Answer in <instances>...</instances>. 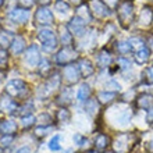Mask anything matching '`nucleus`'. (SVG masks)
Here are the masks:
<instances>
[{"label": "nucleus", "mask_w": 153, "mask_h": 153, "mask_svg": "<svg viewBox=\"0 0 153 153\" xmlns=\"http://www.w3.org/2000/svg\"><path fill=\"white\" fill-rule=\"evenodd\" d=\"M148 148H149V150L150 152H153V138L149 141V143H148Z\"/></svg>", "instance_id": "nucleus-43"}, {"label": "nucleus", "mask_w": 153, "mask_h": 153, "mask_svg": "<svg viewBox=\"0 0 153 153\" xmlns=\"http://www.w3.org/2000/svg\"><path fill=\"white\" fill-rule=\"evenodd\" d=\"M132 13H134V7L132 4L129 3V1H125L120 6V11H118V16H120L121 21L123 22H128L131 20V17H132Z\"/></svg>", "instance_id": "nucleus-9"}, {"label": "nucleus", "mask_w": 153, "mask_h": 153, "mask_svg": "<svg viewBox=\"0 0 153 153\" xmlns=\"http://www.w3.org/2000/svg\"><path fill=\"white\" fill-rule=\"evenodd\" d=\"M13 43V38L10 33L4 32V31H1L0 32V49H7L8 46H11Z\"/></svg>", "instance_id": "nucleus-19"}, {"label": "nucleus", "mask_w": 153, "mask_h": 153, "mask_svg": "<svg viewBox=\"0 0 153 153\" xmlns=\"http://www.w3.org/2000/svg\"><path fill=\"white\" fill-rule=\"evenodd\" d=\"M138 106L141 109H150L153 106V96L152 95H148V93H143L138 97Z\"/></svg>", "instance_id": "nucleus-14"}, {"label": "nucleus", "mask_w": 153, "mask_h": 153, "mask_svg": "<svg viewBox=\"0 0 153 153\" xmlns=\"http://www.w3.org/2000/svg\"><path fill=\"white\" fill-rule=\"evenodd\" d=\"M73 92H71V89L67 88L65 91H63V93H61V96L60 99H63V103L64 105H68V103H71V99H73Z\"/></svg>", "instance_id": "nucleus-28"}, {"label": "nucleus", "mask_w": 153, "mask_h": 153, "mask_svg": "<svg viewBox=\"0 0 153 153\" xmlns=\"http://www.w3.org/2000/svg\"><path fill=\"white\" fill-rule=\"evenodd\" d=\"M35 20L40 25H50L53 22V14L49 8H39L36 11Z\"/></svg>", "instance_id": "nucleus-8"}, {"label": "nucleus", "mask_w": 153, "mask_h": 153, "mask_svg": "<svg viewBox=\"0 0 153 153\" xmlns=\"http://www.w3.org/2000/svg\"><path fill=\"white\" fill-rule=\"evenodd\" d=\"M74 141L76 142V145H82V143H84V138L81 137L79 134H76L75 137H74Z\"/></svg>", "instance_id": "nucleus-39"}, {"label": "nucleus", "mask_w": 153, "mask_h": 153, "mask_svg": "<svg viewBox=\"0 0 153 153\" xmlns=\"http://www.w3.org/2000/svg\"><path fill=\"white\" fill-rule=\"evenodd\" d=\"M121 89V86H120V84L117 82V81H114V79H111V81H107L106 82V91H109V92H118Z\"/></svg>", "instance_id": "nucleus-26"}, {"label": "nucleus", "mask_w": 153, "mask_h": 153, "mask_svg": "<svg viewBox=\"0 0 153 153\" xmlns=\"http://www.w3.org/2000/svg\"><path fill=\"white\" fill-rule=\"evenodd\" d=\"M114 97H116V93H114V92H109V91L97 93V100L100 102V103H103V105L111 103V102L114 100Z\"/></svg>", "instance_id": "nucleus-18"}, {"label": "nucleus", "mask_w": 153, "mask_h": 153, "mask_svg": "<svg viewBox=\"0 0 153 153\" xmlns=\"http://www.w3.org/2000/svg\"><path fill=\"white\" fill-rule=\"evenodd\" d=\"M25 91V84L24 81L21 79H13L10 81L6 86V92L10 95V96H18Z\"/></svg>", "instance_id": "nucleus-4"}, {"label": "nucleus", "mask_w": 153, "mask_h": 153, "mask_svg": "<svg viewBox=\"0 0 153 153\" xmlns=\"http://www.w3.org/2000/svg\"><path fill=\"white\" fill-rule=\"evenodd\" d=\"M70 111L67 109H60L59 110V113H57V118L59 121H68L70 120Z\"/></svg>", "instance_id": "nucleus-30"}, {"label": "nucleus", "mask_w": 153, "mask_h": 153, "mask_svg": "<svg viewBox=\"0 0 153 153\" xmlns=\"http://www.w3.org/2000/svg\"><path fill=\"white\" fill-rule=\"evenodd\" d=\"M0 109L3 110V111H8V113H13L14 110L17 109V105L16 102L11 100L10 97H1V100H0Z\"/></svg>", "instance_id": "nucleus-13"}, {"label": "nucleus", "mask_w": 153, "mask_h": 153, "mask_svg": "<svg viewBox=\"0 0 153 153\" xmlns=\"http://www.w3.org/2000/svg\"><path fill=\"white\" fill-rule=\"evenodd\" d=\"M59 141H60V135H56V137L52 138V141L49 142V148H50V150H60L61 149Z\"/></svg>", "instance_id": "nucleus-29"}, {"label": "nucleus", "mask_w": 153, "mask_h": 153, "mask_svg": "<svg viewBox=\"0 0 153 153\" xmlns=\"http://www.w3.org/2000/svg\"><path fill=\"white\" fill-rule=\"evenodd\" d=\"M3 59H6V53L3 49H0V60H3Z\"/></svg>", "instance_id": "nucleus-44"}, {"label": "nucleus", "mask_w": 153, "mask_h": 153, "mask_svg": "<svg viewBox=\"0 0 153 153\" xmlns=\"http://www.w3.org/2000/svg\"><path fill=\"white\" fill-rule=\"evenodd\" d=\"M116 48L121 54H127V53H129L132 50V46L129 43V40H120V42H117Z\"/></svg>", "instance_id": "nucleus-22"}, {"label": "nucleus", "mask_w": 153, "mask_h": 153, "mask_svg": "<svg viewBox=\"0 0 153 153\" xmlns=\"http://www.w3.org/2000/svg\"><path fill=\"white\" fill-rule=\"evenodd\" d=\"M17 124L11 120H4L0 123V132H3L4 135H13V132H16Z\"/></svg>", "instance_id": "nucleus-10"}, {"label": "nucleus", "mask_w": 153, "mask_h": 153, "mask_svg": "<svg viewBox=\"0 0 153 153\" xmlns=\"http://www.w3.org/2000/svg\"><path fill=\"white\" fill-rule=\"evenodd\" d=\"M16 153H31V150H29V148H27V146H24V148H20V149L17 150Z\"/></svg>", "instance_id": "nucleus-41"}, {"label": "nucleus", "mask_w": 153, "mask_h": 153, "mask_svg": "<svg viewBox=\"0 0 153 153\" xmlns=\"http://www.w3.org/2000/svg\"><path fill=\"white\" fill-rule=\"evenodd\" d=\"M25 63L31 67H35V65H39L40 63V54H39V49L38 46H31V48L27 50L25 53Z\"/></svg>", "instance_id": "nucleus-6"}, {"label": "nucleus", "mask_w": 153, "mask_h": 153, "mask_svg": "<svg viewBox=\"0 0 153 153\" xmlns=\"http://www.w3.org/2000/svg\"><path fill=\"white\" fill-rule=\"evenodd\" d=\"M89 95H91V89H89V85H86V84L81 85L79 91H78V100H81V102L88 100Z\"/></svg>", "instance_id": "nucleus-23"}, {"label": "nucleus", "mask_w": 153, "mask_h": 153, "mask_svg": "<svg viewBox=\"0 0 153 153\" xmlns=\"http://www.w3.org/2000/svg\"><path fill=\"white\" fill-rule=\"evenodd\" d=\"M146 120L149 123H153V106L150 109H148V116H146Z\"/></svg>", "instance_id": "nucleus-38"}, {"label": "nucleus", "mask_w": 153, "mask_h": 153, "mask_svg": "<svg viewBox=\"0 0 153 153\" xmlns=\"http://www.w3.org/2000/svg\"><path fill=\"white\" fill-rule=\"evenodd\" d=\"M107 142H109V138L100 134V135H97L96 139H95V145H96L97 149H105L106 146H107Z\"/></svg>", "instance_id": "nucleus-25"}, {"label": "nucleus", "mask_w": 153, "mask_h": 153, "mask_svg": "<svg viewBox=\"0 0 153 153\" xmlns=\"http://www.w3.org/2000/svg\"><path fill=\"white\" fill-rule=\"evenodd\" d=\"M39 68H40V71H42V73H46V71L50 68V65H49V61H48V60H40Z\"/></svg>", "instance_id": "nucleus-36"}, {"label": "nucleus", "mask_w": 153, "mask_h": 153, "mask_svg": "<svg viewBox=\"0 0 153 153\" xmlns=\"http://www.w3.org/2000/svg\"><path fill=\"white\" fill-rule=\"evenodd\" d=\"M25 49V40L22 36H17L16 39L13 40L11 43V52L13 54H20L22 50Z\"/></svg>", "instance_id": "nucleus-15"}, {"label": "nucleus", "mask_w": 153, "mask_h": 153, "mask_svg": "<svg viewBox=\"0 0 153 153\" xmlns=\"http://www.w3.org/2000/svg\"><path fill=\"white\" fill-rule=\"evenodd\" d=\"M13 139H14V137L13 135H4L1 139H0V146H3V148H6V146H10L11 145Z\"/></svg>", "instance_id": "nucleus-33"}, {"label": "nucleus", "mask_w": 153, "mask_h": 153, "mask_svg": "<svg viewBox=\"0 0 153 153\" xmlns=\"http://www.w3.org/2000/svg\"><path fill=\"white\" fill-rule=\"evenodd\" d=\"M92 8H93V13L96 14V17H107V16H110L109 8L106 7L103 3H100V1H92Z\"/></svg>", "instance_id": "nucleus-11"}, {"label": "nucleus", "mask_w": 153, "mask_h": 153, "mask_svg": "<svg viewBox=\"0 0 153 153\" xmlns=\"http://www.w3.org/2000/svg\"><path fill=\"white\" fill-rule=\"evenodd\" d=\"M18 3H20L21 8H29L31 6H33V3H35V0H18Z\"/></svg>", "instance_id": "nucleus-34"}, {"label": "nucleus", "mask_w": 153, "mask_h": 153, "mask_svg": "<svg viewBox=\"0 0 153 153\" xmlns=\"http://www.w3.org/2000/svg\"><path fill=\"white\" fill-rule=\"evenodd\" d=\"M22 125L24 127H31V125H33L35 124V121H36V118L33 116H25V117H22Z\"/></svg>", "instance_id": "nucleus-32"}, {"label": "nucleus", "mask_w": 153, "mask_h": 153, "mask_svg": "<svg viewBox=\"0 0 153 153\" xmlns=\"http://www.w3.org/2000/svg\"><path fill=\"white\" fill-rule=\"evenodd\" d=\"M76 59V52L73 50L71 48H64L63 50L59 52V54L56 56V60L59 64H70L73 60Z\"/></svg>", "instance_id": "nucleus-3"}, {"label": "nucleus", "mask_w": 153, "mask_h": 153, "mask_svg": "<svg viewBox=\"0 0 153 153\" xmlns=\"http://www.w3.org/2000/svg\"><path fill=\"white\" fill-rule=\"evenodd\" d=\"M149 57H150L149 49L148 48H141L137 52V54H135V61H137L138 64H143V63H146V61L149 60Z\"/></svg>", "instance_id": "nucleus-17"}, {"label": "nucleus", "mask_w": 153, "mask_h": 153, "mask_svg": "<svg viewBox=\"0 0 153 153\" xmlns=\"http://www.w3.org/2000/svg\"><path fill=\"white\" fill-rule=\"evenodd\" d=\"M49 127H45V128H38L36 131H35V134H36L38 137H43V135H46L48 134V131H49Z\"/></svg>", "instance_id": "nucleus-37"}, {"label": "nucleus", "mask_w": 153, "mask_h": 153, "mask_svg": "<svg viewBox=\"0 0 153 153\" xmlns=\"http://www.w3.org/2000/svg\"><path fill=\"white\" fill-rule=\"evenodd\" d=\"M79 68H76L74 64H68L63 68V75H64V79L70 84H75L79 79Z\"/></svg>", "instance_id": "nucleus-5"}, {"label": "nucleus", "mask_w": 153, "mask_h": 153, "mask_svg": "<svg viewBox=\"0 0 153 153\" xmlns=\"http://www.w3.org/2000/svg\"><path fill=\"white\" fill-rule=\"evenodd\" d=\"M97 107H99V105H97L96 99H88V100H86V103H85L86 113H89L91 116H95V114L97 113Z\"/></svg>", "instance_id": "nucleus-21"}, {"label": "nucleus", "mask_w": 153, "mask_h": 153, "mask_svg": "<svg viewBox=\"0 0 153 153\" xmlns=\"http://www.w3.org/2000/svg\"><path fill=\"white\" fill-rule=\"evenodd\" d=\"M49 1H50V0H39L40 4H49Z\"/></svg>", "instance_id": "nucleus-45"}, {"label": "nucleus", "mask_w": 153, "mask_h": 153, "mask_svg": "<svg viewBox=\"0 0 153 153\" xmlns=\"http://www.w3.org/2000/svg\"><path fill=\"white\" fill-rule=\"evenodd\" d=\"M56 10L59 13H67L70 10V6L65 3V1L60 0V1H57V3H56Z\"/></svg>", "instance_id": "nucleus-31"}, {"label": "nucleus", "mask_w": 153, "mask_h": 153, "mask_svg": "<svg viewBox=\"0 0 153 153\" xmlns=\"http://www.w3.org/2000/svg\"><path fill=\"white\" fill-rule=\"evenodd\" d=\"M3 1H4V0H0V6H1V4H3Z\"/></svg>", "instance_id": "nucleus-46"}, {"label": "nucleus", "mask_w": 153, "mask_h": 153, "mask_svg": "<svg viewBox=\"0 0 153 153\" xmlns=\"http://www.w3.org/2000/svg\"><path fill=\"white\" fill-rule=\"evenodd\" d=\"M106 3H107V6H110V7H116L117 3H118V0H105Z\"/></svg>", "instance_id": "nucleus-40"}, {"label": "nucleus", "mask_w": 153, "mask_h": 153, "mask_svg": "<svg viewBox=\"0 0 153 153\" xmlns=\"http://www.w3.org/2000/svg\"><path fill=\"white\" fill-rule=\"evenodd\" d=\"M8 18L14 22H20V24H24L27 22L29 18V11L25 10V8H14L8 13Z\"/></svg>", "instance_id": "nucleus-7"}, {"label": "nucleus", "mask_w": 153, "mask_h": 153, "mask_svg": "<svg viewBox=\"0 0 153 153\" xmlns=\"http://www.w3.org/2000/svg\"><path fill=\"white\" fill-rule=\"evenodd\" d=\"M85 24H86V21L82 18L81 16H75L73 18V20L68 22V31L71 33H74V35H76V36H79V35H82L85 31Z\"/></svg>", "instance_id": "nucleus-2"}, {"label": "nucleus", "mask_w": 153, "mask_h": 153, "mask_svg": "<svg viewBox=\"0 0 153 153\" xmlns=\"http://www.w3.org/2000/svg\"><path fill=\"white\" fill-rule=\"evenodd\" d=\"M125 135H121L120 138H117L116 142H114V149H116L117 153H124L127 150V142H125Z\"/></svg>", "instance_id": "nucleus-20"}, {"label": "nucleus", "mask_w": 153, "mask_h": 153, "mask_svg": "<svg viewBox=\"0 0 153 153\" xmlns=\"http://www.w3.org/2000/svg\"><path fill=\"white\" fill-rule=\"evenodd\" d=\"M73 1H75V3H78V1H79V0H73Z\"/></svg>", "instance_id": "nucleus-47"}, {"label": "nucleus", "mask_w": 153, "mask_h": 153, "mask_svg": "<svg viewBox=\"0 0 153 153\" xmlns=\"http://www.w3.org/2000/svg\"><path fill=\"white\" fill-rule=\"evenodd\" d=\"M79 71L84 76H89L95 73V67H93L92 63L89 60L84 59V60H81V63H79Z\"/></svg>", "instance_id": "nucleus-12"}, {"label": "nucleus", "mask_w": 153, "mask_h": 153, "mask_svg": "<svg viewBox=\"0 0 153 153\" xmlns=\"http://www.w3.org/2000/svg\"><path fill=\"white\" fill-rule=\"evenodd\" d=\"M110 63H111V56H110L109 53L102 52L100 54H99V59H97V64L105 68V67H107Z\"/></svg>", "instance_id": "nucleus-24"}, {"label": "nucleus", "mask_w": 153, "mask_h": 153, "mask_svg": "<svg viewBox=\"0 0 153 153\" xmlns=\"http://www.w3.org/2000/svg\"><path fill=\"white\" fill-rule=\"evenodd\" d=\"M148 75H149V79H150V82H153V67H150V68H148Z\"/></svg>", "instance_id": "nucleus-42"}, {"label": "nucleus", "mask_w": 153, "mask_h": 153, "mask_svg": "<svg viewBox=\"0 0 153 153\" xmlns=\"http://www.w3.org/2000/svg\"><path fill=\"white\" fill-rule=\"evenodd\" d=\"M38 39L42 42L43 48L48 50H54L57 48V38L54 32L50 29H40L38 33Z\"/></svg>", "instance_id": "nucleus-1"}, {"label": "nucleus", "mask_w": 153, "mask_h": 153, "mask_svg": "<svg viewBox=\"0 0 153 153\" xmlns=\"http://www.w3.org/2000/svg\"><path fill=\"white\" fill-rule=\"evenodd\" d=\"M73 40V35L68 29H61V43L63 45H70Z\"/></svg>", "instance_id": "nucleus-27"}, {"label": "nucleus", "mask_w": 153, "mask_h": 153, "mask_svg": "<svg viewBox=\"0 0 153 153\" xmlns=\"http://www.w3.org/2000/svg\"><path fill=\"white\" fill-rule=\"evenodd\" d=\"M117 63L121 65V68H129V65H131V63H129V60H127V59H123V57H120L118 60H117Z\"/></svg>", "instance_id": "nucleus-35"}, {"label": "nucleus", "mask_w": 153, "mask_h": 153, "mask_svg": "<svg viewBox=\"0 0 153 153\" xmlns=\"http://www.w3.org/2000/svg\"><path fill=\"white\" fill-rule=\"evenodd\" d=\"M153 20V11L150 8H143L141 11V16H139V24L142 25H150Z\"/></svg>", "instance_id": "nucleus-16"}]
</instances>
